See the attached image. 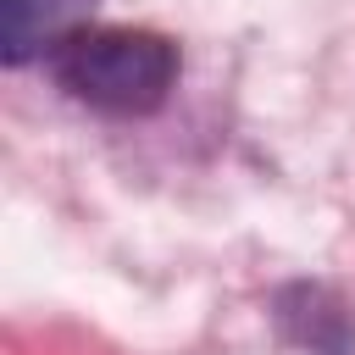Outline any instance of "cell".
I'll use <instances>...</instances> for the list:
<instances>
[{"label": "cell", "instance_id": "1", "mask_svg": "<svg viewBox=\"0 0 355 355\" xmlns=\"http://www.w3.org/2000/svg\"><path fill=\"white\" fill-rule=\"evenodd\" d=\"M50 78L89 111L150 116L178 89V44L155 28H72L50 55Z\"/></svg>", "mask_w": 355, "mask_h": 355}, {"label": "cell", "instance_id": "2", "mask_svg": "<svg viewBox=\"0 0 355 355\" xmlns=\"http://www.w3.org/2000/svg\"><path fill=\"white\" fill-rule=\"evenodd\" d=\"M272 322L294 349L311 355H355V316L327 283H288L272 300Z\"/></svg>", "mask_w": 355, "mask_h": 355}, {"label": "cell", "instance_id": "3", "mask_svg": "<svg viewBox=\"0 0 355 355\" xmlns=\"http://www.w3.org/2000/svg\"><path fill=\"white\" fill-rule=\"evenodd\" d=\"M94 0H0V61L28 67L33 55H50L72 28H83Z\"/></svg>", "mask_w": 355, "mask_h": 355}]
</instances>
